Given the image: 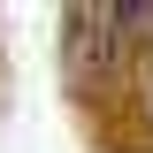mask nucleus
Wrapping results in <instances>:
<instances>
[]
</instances>
